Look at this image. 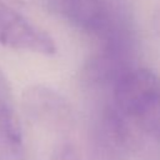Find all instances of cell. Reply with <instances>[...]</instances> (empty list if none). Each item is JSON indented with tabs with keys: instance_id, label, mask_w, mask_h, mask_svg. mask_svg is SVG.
Here are the masks:
<instances>
[{
	"instance_id": "7",
	"label": "cell",
	"mask_w": 160,
	"mask_h": 160,
	"mask_svg": "<svg viewBox=\"0 0 160 160\" xmlns=\"http://www.w3.org/2000/svg\"><path fill=\"white\" fill-rule=\"evenodd\" d=\"M152 24H154V29H155V31L160 35V8H159V9L155 11V14H154Z\"/></svg>"
},
{
	"instance_id": "6",
	"label": "cell",
	"mask_w": 160,
	"mask_h": 160,
	"mask_svg": "<svg viewBox=\"0 0 160 160\" xmlns=\"http://www.w3.org/2000/svg\"><path fill=\"white\" fill-rule=\"evenodd\" d=\"M54 160H81L78 148L70 141L60 142L52 154Z\"/></svg>"
},
{
	"instance_id": "4",
	"label": "cell",
	"mask_w": 160,
	"mask_h": 160,
	"mask_svg": "<svg viewBox=\"0 0 160 160\" xmlns=\"http://www.w3.org/2000/svg\"><path fill=\"white\" fill-rule=\"evenodd\" d=\"M0 44L42 55L56 52L54 39L41 28L0 0Z\"/></svg>"
},
{
	"instance_id": "3",
	"label": "cell",
	"mask_w": 160,
	"mask_h": 160,
	"mask_svg": "<svg viewBox=\"0 0 160 160\" xmlns=\"http://www.w3.org/2000/svg\"><path fill=\"white\" fill-rule=\"evenodd\" d=\"M48 2L64 20L98 39L129 18L119 0H48Z\"/></svg>"
},
{
	"instance_id": "2",
	"label": "cell",
	"mask_w": 160,
	"mask_h": 160,
	"mask_svg": "<svg viewBox=\"0 0 160 160\" xmlns=\"http://www.w3.org/2000/svg\"><path fill=\"white\" fill-rule=\"evenodd\" d=\"M134 126L114 106L106 104L89 132V160H128L134 145Z\"/></svg>"
},
{
	"instance_id": "5",
	"label": "cell",
	"mask_w": 160,
	"mask_h": 160,
	"mask_svg": "<svg viewBox=\"0 0 160 160\" xmlns=\"http://www.w3.org/2000/svg\"><path fill=\"white\" fill-rule=\"evenodd\" d=\"M0 136L15 155L22 152V131L9 80L0 70Z\"/></svg>"
},
{
	"instance_id": "1",
	"label": "cell",
	"mask_w": 160,
	"mask_h": 160,
	"mask_svg": "<svg viewBox=\"0 0 160 160\" xmlns=\"http://www.w3.org/2000/svg\"><path fill=\"white\" fill-rule=\"evenodd\" d=\"M110 104L134 128L160 139V76L150 69L132 66L110 90Z\"/></svg>"
}]
</instances>
